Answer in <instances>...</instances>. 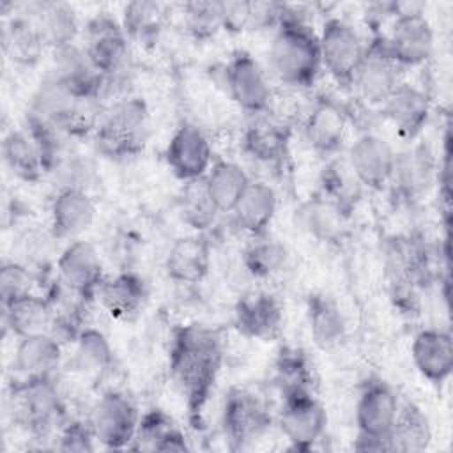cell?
I'll use <instances>...</instances> for the list:
<instances>
[{"label":"cell","mask_w":453,"mask_h":453,"mask_svg":"<svg viewBox=\"0 0 453 453\" xmlns=\"http://www.w3.org/2000/svg\"><path fill=\"white\" fill-rule=\"evenodd\" d=\"M32 273L19 262H4L0 269V299L2 306L32 294Z\"/></svg>","instance_id":"obj_48"},{"label":"cell","mask_w":453,"mask_h":453,"mask_svg":"<svg viewBox=\"0 0 453 453\" xmlns=\"http://www.w3.org/2000/svg\"><path fill=\"white\" fill-rule=\"evenodd\" d=\"M2 310L5 327L18 338L50 331L53 304L48 296H39L32 292L12 301L7 306H2Z\"/></svg>","instance_id":"obj_37"},{"label":"cell","mask_w":453,"mask_h":453,"mask_svg":"<svg viewBox=\"0 0 453 453\" xmlns=\"http://www.w3.org/2000/svg\"><path fill=\"white\" fill-rule=\"evenodd\" d=\"M133 451H188L189 444L182 428L163 409L142 412L133 439Z\"/></svg>","instance_id":"obj_32"},{"label":"cell","mask_w":453,"mask_h":453,"mask_svg":"<svg viewBox=\"0 0 453 453\" xmlns=\"http://www.w3.org/2000/svg\"><path fill=\"white\" fill-rule=\"evenodd\" d=\"M389 439H391L393 451H400V453H416L430 446L432 442L430 419L418 403L414 402L400 403Z\"/></svg>","instance_id":"obj_40"},{"label":"cell","mask_w":453,"mask_h":453,"mask_svg":"<svg viewBox=\"0 0 453 453\" xmlns=\"http://www.w3.org/2000/svg\"><path fill=\"white\" fill-rule=\"evenodd\" d=\"M347 129L349 110L329 96H320L311 103L301 127L306 145L326 159L345 149Z\"/></svg>","instance_id":"obj_16"},{"label":"cell","mask_w":453,"mask_h":453,"mask_svg":"<svg viewBox=\"0 0 453 453\" xmlns=\"http://www.w3.org/2000/svg\"><path fill=\"white\" fill-rule=\"evenodd\" d=\"M439 165L426 143H414L396 152L393 173L388 184L391 196L402 205H414L437 179Z\"/></svg>","instance_id":"obj_18"},{"label":"cell","mask_w":453,"mask_h":453,"mask_svg":"<svg viewBox=\"0 0 453 453\" xmlns=\"http://www.w3.org/2000/svg\"><path fill=\"white\" fill-rule=\"evenodd\" d=\"M165 5L150 0L129 2L122 9L120 25L129 41L152 44L159 37L165 23Z\"/></svg>","instance_id":"obj_43"},{"label":"cell","mask_w":453,"mask_h":453,"mask_svg":"<svg viewBox=\"0 0 453 453\" xmlns=\"http://www.w3.org/2000/svg\"><path fill=\"white\" fill-rule=\"evenodd\" d=\"M317 34L322 69L342 88H352L366 53L365 39L356 27L338 16H329Z\"/></svg>","instance_id":"obj_9"},{"label":"cell","mask_w":453,"mask_h":453,"mask_svg":"<svg viewBox=\"0 0 453 453\" xmlns=\"http://www.w3.org/2000/svg\"><path fill=\"white\" fill-rule=\"evenodd\" d=\"M96 202L87 189L58 188L50 203V234L57 241H74L96 219Z\"/></svg>","instance_id":"obj_21"},{"label":"cell","mask_w":453,"mask_h":453,"mask_svg":"<svg viewBox=\"0 0 453 453\" xmlns=\"http://www.w3.org/2000/svg\"><path fill=\"white\" fill-rule=\"evenodd\" d=\"M48 175H51L57 182V189L78 188L88 191V186L94 179V165L88 157L73 149L50 170Z\"/></svg>","instance_id":"obj_46"},{"label":"cell","mask_w":453,"mask_h":453,"mask_svg":"<svg viewBox=\"0 0 453 453\" xmlns=\"http://www.w3.org/2000/svg\"><path fill=\"white\" fill-rule=\"evenodd\" d=\"M62 343L51 333H37L18 338L12 368L23 379L50 377L60 366Z\"/></svg>","instance_id":"obj_30"},{"label":"cell","mask_w":453,"mask_h":453,"mask_svg":"<svg viewBox=\"0 0 453 453\" xmlns=\"http://www.w3.org/2000/svg\"><path fill=\"white\" fill-rule=\"evenodd\" d=\"M142 412L122 389H106L92 405L88 423L96 441L106 449H129Z\"/></svg>","instance_id":"obj_11"},{"label":"cell","mask_w":453,"mask_h":453,"mask_svg":"<svg viewBox=\"0 0 453 453\" xmlns=\"http://www.w3.org/2000/svg\"><path fill=\"white\" fill-rule=\"evenodd\" d=\"M273 368L281 396L297 391H315V368L304 349L297 345L280 347Z\"/></svg>","instance_id":"obj_38"},{"label":"cell","mask_w":453,"mask_h":453,"mask_svg":"<svg viewBox=\"0 0 453 453\" xmlns=\"http://www.w3.org/2000/svg\"><path fill=\"white\" fill-rule=\"evenodd\" d=\"M223 83L230 99L248 117L269 113L273 88L258 60L246 50H235L223 65Z\"/></svg>","instance_id":"obj_12"},{"label":"cell","mask_w":453,"mask_h":453,"mask_svg":"<svg viewBox=\"0 0 453 453\" xmlns=\"http://www.w3.org/2000/svg\"><path fill=\"white\" fill-rule=\"evenodd\" d=\"M27 113L62 129L73 140H78L92 136L103 115V103L78 97L48 73L32 94Z\"/></svg>","instance_id":"obj_5"},{"label":"cell","mask_w":453,"mask_h":453,"mask_svg":"<svg viewBox=\"0 0 453 453\" xmlns=\"http://www.w3.org/2000/svg\"><path fill=\"white\" fill-rule=\"evenodd\" d=\"M317 193L340 207L347 216H352L361 200L363 186L352 173L345 156L338 154L326 159L319 173Z\"/></svg>","instance_id":"obj_36"},{"label":"cell","mask_w":453,"mask_h":453,"mask_svg":"<svg viewBox=\"0 0 453 453\" xmlns=\"http://www.w3.org/2000/svg\"><path fill=\"white\" fill-rule=\"evenodd\" d=\"M345 159L363 189L382 191L388 189L396 150L380 134L365 131L347 147Z\"/></svg>","instance_id":"obj_19"},{"label":"cell","mask_w":453,"mask_h":453,"mask_svg":"<svg viewBox=\"0 0 453 453\" xmlns=\"http://www.w3.org/2000/svg\"><path fill=\"white\" fill-rule=\"evenodd\" d=\"M290 126L269 113L248 117L241 134L242 150L257 163L280 166L288 156Z\"/></svg>","instance_id":"obj_20"},{"label":"cell","mask_w":453,"mask_h":453,"mask_svg":"<svg viewBox=\"0 0 453 453\" xmlns=\"http://www.w3.org/2000/svg\"><path fill=\"white\" fill-rule=\"evenodd\" d=\"M306 320L313 343L331 350L347 336V319L340 304L326 292H311L306 297Z\"/></svg>","instance_id":"obj_31"},{"label":"cell","mask_w":453,"mask_h":453,"mask_svg":"<svg viewBox=\"0 0 453 453\" xmlns=\"http://www.w3.org/2000/svg\"><path fill=\"white\" fill-rule=\"evenodd\" d=\"M96 442L88 419H67L55 434V448L60 451H94Z\"/></svg>","instance_id":"obj_47"},{"label":"cell","mask_w":453,"mask_h":453,"mask_svg":"<svg viewBox=\"0 0 453 453\" xmlns=\"http://www.w3.org/2000/svg\"><path fill=\"white\" fill-rule=\"evenodd\" d=\"M2 156L9 172L28 184L39 182L46 173L39 150L27 129H11L2 142Z\"/></svg>","instance_id":"obj_39"},{"label":"cell","mask_w":453,"mask_h":453,"mask_svg":"<svg viewBox=\"0 0 453 453\" xmlns=\"http://www.w3.org/2000/svg\"><path fill=\"white\" fill-rule=\"evenodd\" d=\"M219 423L230 449L237 451L262 439L273 425V416L257 393L234 386L223 398Z\"/></svg>","instance_id":"obj_10"},{"label":"cell","mask_w":453,"mask_h":453,"mask_svg":"<svg viewBox=\"0 0 453 453\" xmlns=\"http://www.w3.org/2000/svg\"><path fill=\"white\" fill-rule=\"evenodd\" d=\"M278 211V195L264 180H251L235 207L232 209L234 225L250 237L264 235Z\"/></svg>","instance_id":"obj_28"},{"label":"cell","mask_w":453,"mask_h":453,"mask_svg":"<svg viewBox=\"0 0 453 453\" xmlns=\"http://www.w3.org/2000/svg\"><path fill=\"white\" fill-rule=\"evenodd\" d=\"M21 9L34 19L51 51L76 42L80 19L73 5L65 2H32L21 5Z\"/></svg>","instance_id":"obj_29"},{"label":"cell","mask_w":453,"mask_h":453,"mask_svg":"<svg viewBox=\"0 0 453 453\" xmlns=\"http://www.w3.org/2000/svg\"><path fill=\"white\" fill-rule=\"evenodd\" d=\"M403 81V69L388 53L380 34H373L366 42V53L352 88L357 90L363 103L380 108Z\"/></svg>","instance_id":"obj_14"},{"label":"cell","mask_w":453,"mask_h":453,"mask_svg":"<svg viewBox=\"0 0 453 453\" xmlns=\"http://www.w3.org/2000/svg\"><path fill=\"white\" fill-rule=\"evenodd\" d=\"M179 214L184 225H188L195 234H207L214 226L219 211L209 198L202 180L186 182L179 198Z\"/></svg>","instance_id":"obj_44"},{"label":"cell","mask_w":453,"mask_h":453,"mask_svg":"<svg viewBox=\"0 0 453 453\" xmlns=\"http://www.w3.org/2000/svg\"><path fill=\"white\" fill-rule=\"evenodd\" d=\"M73 365L88 377H103L113 365V349L106 334L92 326H87L76 338Z\"/></svg>","instance_id":"obj_42"},{"label":"cell","mask_w":453,"mask_h":453,"mask_svg":"<svg viewBox=\"0 0 453 453\" xmlns=\"http://www.w3.org/2000/svg\"><path fill=\"white\" fill-rule=\"evenodd\" d=\"M382 115L393 124L400 138L414 142L432 113V101L425 88L403 81L380 106Z\"/></svg>","instance_id":"obj_25"},{"label":"cell","mask_w":453,"mask_h":453,"mask_svg":"<svg viewBox=\"0 0 453 453\" xmlns=\"http://www.w3.org/2000/svg\"><path fill=\"white\" fill-rule=\"evenodd\" d=\"M349 218L350 216L320 193H313L294 211L296 226L320 242L338 241Z\"/></svg>","instance_id":"obj_33"},{"label":"cell","mask_w":453,"mask_h":453,"mask_svg":"<svg viewBox=\"0 0 453 453\" xmlns=\"http://www.w3.org/2000/svg\"><path fill=\"white\" fill-rule=\"evenodd\" d=\"M165 161L170 172L184 184L202 180L214 163L209 136L195 122H180L166 143Z\"/></svg>","instance_id":"obj_15"},{"label":"cell","mask_w":453,"mask_h":453,"mask_svg":"<svg viewBox=\"0 0 453 453\" xmlns=\"http://www.w3.org/2000/svg\"><path fill=\"white\" fill-rule=\"evenodd\" d=\"M149 297L145 280L134 271H120L106 276L99 287L97 299L115 320H133L140 315Z\"/></svg>","instance_id":"obj_27"},{"label":"cell","mask_w":453,"mask_h":453,"mask_svg":"<svg viewBox=\"0 0 453 453\" xmlns=\"http://www.w3.org/2000/svg\"><path fill=\"white\" fill-rule=\"evenodd\" d=\"M57 278L58 283L87 304L97 299L99 287L106 276L94 244L85 239L69 241L57 258Z\"/></svg>","instance_id":"obj_17"},{"label":"cell","mask_w":453,"mask_h":453,"mask_svg":"<svg viewBox=\"0 0 453 453\" xmlns=\"http://www.w3.org/2000/svg\"><path fill=\"white\" fill-rule=\"evenodd\" d=\"M389 30L379 32L391 58L405 71L425 65L434 53V30L423 2H388Z\"/></svg>","instance_id":"obj_8"},{"label":"cell","mask_w":453,"mask_h":453,"mask_svg":"<svg viewBox=\"0 0 453 453\" xmlns=\"http://www.w3.org/2000/svg\"><path fill=\"white\" fill-rule=\"evenodd\" d=\"M150 136V110L143 97L126 96L113 101L92 133L99 156L110 161H127L140 156Z\"/></svg>","instance_id":"obj_3"},{"label":"cell","mask_w":453,"mask_h":453,"mask_svg":"<svg viewBox=\"0 0 453 453\" xmlns=\"http://www.w3.org/2000/svg\"><path fill=\"white\" fill-rule=\"evenodd\" d=\"M234 324L246 338L271 340L281 329L283 306L267 290H250L239 296L234 306Z\"/></svg>","instance_id":"obj_22"},{"label":"cell","mask_w":453,"mask_h":453,"mask_svg":"<svg viewBox=\"0 0 453 453\" xmlns=\"http://www.w3.org/2000/svg\"><path fill=\"white\" fill-rule=\"evenodd\" d=\"M78 97L103 103L104 78L78 42L53 50V67L50 71Z\"/></svg>","instance_id":"obj_24"},{"label":"cell","mask_w":453,"mask_h":453,"mask_svg":"<svg viewBox=\"0 0 453 453\" xmlns=\"http://www.w3.org/2000/svg\"><path fill=\"white\" fill-rule=\"evenodd\" d=\"M2 48L7 58L18 65H35L48 48L34 19L19 7L2 28Z\"/></svg>","instance_id":"obj_34"},{"label":"cell","mask_w":453,"mask_h":453,"mask_svg":"<svg viewBox=\"0 0 453 453\" xmlns=\"http://www.w3.org/2000/svg\"><path fill=\"white\" fill-rule=\"evenodd\" d=\"M400 409L396 391L382 377L370 375L359 388L354 421L356 439L352 448L357 451H393L391 428Z\"/></svg>","instance_id":"obj_7"},{"label":"cell","mask_w":453,"mask_h":453,"mask_svg":"<svg viewBox=\"0 0 453 453\" xmlns=\"http://www.w3.org/2000/svg\"><path fill=\"white\" fill-rule=\"evenodd\" d=\"M411 357L423 379L442 386L453 372V336L444 327H423L411 343Z\"/></svg>","instance_id":"obj_23"},{"label":"cell","mask_w":453,"mask_h":453,"mask_svg":"<svg viewBox=\"0 0 453 453\" xmlns=\"http://www.w3.org/2000/svg\"><path fill=\"white\" fill-rule=\"evenodd\" d=\"M269 65L273 74L292 88L313 87L322 71L319 34L306 16L288 4L274 28L269 46Z\"/></svg>","instance_id":"obj_2"},{"label":"cell","mask_w":453,"mask_h":453,"mask_svg":"<svg viewBox=\"0 0 453 453\" xmlns=\"http://www.w3.org/2000/svg\"><path fill=\"white\" fill-rule=\"evenodd\" d=\"M225 357L219 333L209 326L189 322L172 331L168 368L180 391L191 425L198 426L212 395Z\"/></svg>","instance_id":"obj_1"},{"label":"cell","mask_w":453,"mask_h":453,"mask_svg":"<svg viewBox=\"0 0 453 453\" xmlns=\"http://www.w3.org/2000/svg\"><path fill=\"white\" fill-rule=\"evenodd\" d=\"M251 180L253 179L239 163L232 159H214L202 184L219 214H230Z\"/></svg>","instance_id":"obj_35"},{"label":"cell","mask_w":453,"mask_h":453,"mask_svg":"<svg viewBox=\"0 0 453 453\" xmlns=\"http://www.w3.org/2000/svg\"><path fill=\"white\" fill-rule=\"evenodd\" d=\"M221 27L230 34H242L250 32V19H251V2L234 0V2H221Z\"/></svg>","instance_id":"obj_49"},{"label":"cell","mask_w":453,"mask_h":453,"mask_svg":"<svg viewBox=\"0 0 453 453\" xmlns=\"http://www.w3.org/2000/svg\"><path fill=\"white\" fill-rule=\"evenodd\" d=\"M278 426L290 449L310 451L326 434L327 412L315 391L288 393L281 396Z\"/></svg>","instance_id":"obj_13"},{"label":"cell","mask_w":453,"mask_h":453,"mask_svg":"<svg viewBox=\"0 0 453 453\" xmlns=\"http://www.w3.org/2000/svg\"><path fill=\"white\" fill-rule=\"evenodd\" d=\"M212 264V248L207 234H191L172 242L165 257L166 276L182 285L200 283L207 278Z\"/></svg>","instance_id":"obj_26"},{"label":"cell","mask_w":453,"mask_h":453,"mask_svg":"<svg viewBox=\"0 0 453 453\" xmlns=\"http://www.w3.org/2000/svg\"><path fill=\"white\" fill-rule=\"evenodd\" d=\"M120 19L108 12H97L85 23L83 48L103 74V101L113 96V101L129 96L126 85L131 83V48ZM111 101V103H113Z\"/></svg>","instance_id":"obj_4"},{"label":"cell","mask_w":453,"mask_h":453,"mask_svg":"<svg viewBox=\"0 0 453 453\" xmlns=\"http://www.w3.org/2000/svg\"><path fill=\"white\" fill-rule=\"evenodd\" d=\"M221 2L196 0L182 5V19L189 35L196 41H207L214 37L221 27Z\"/></svg>","instance_id":"obj_45"},{"label":"cell","mask_w":453,"mask_h":453,"mask_svg":"<svg viewBox=\"0 0 453 453\" xmlns=\"http://www.w3.org/2000/svg\"><path fill=\"white\" fill-rule=\"evenodd\" d=\"M9 396L14 421L37 441L51 437L67 421L55 375L19 377L11 386Z\"/></svg>","instance_id":"obj_6"},{"label":"cell","mask_w":453,"mask_h":453,"mask_svg":"<svg viewBox=\"0 0 453 453\" xmlns=\"http://www.w3.org/2000/svg\"><path fill=\"white\" fill-rule=\"evenodd\" d=\"M287 258L288 253L285 244L267 232L264 235L250 237L248 246L242 250L241 264L251 278L267 280L285 267Z\"/></svg>","instance_id":"obj_41"}]
</instances>
